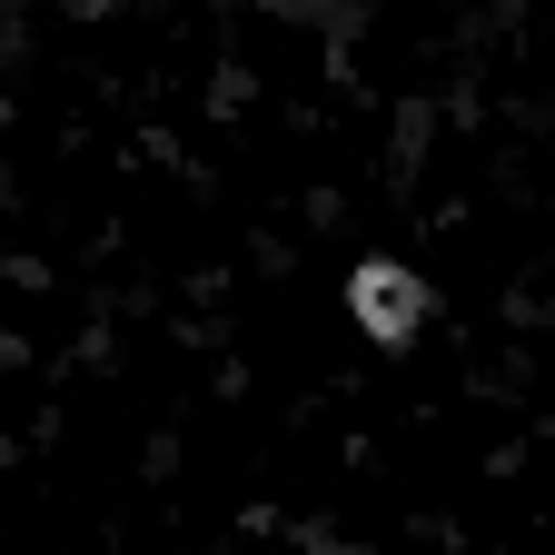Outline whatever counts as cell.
<instances>
[{"label": "cell", "instance_id": "cell-1", "mask_svg": "<svg viewBox=\"0 0 555 555\" xmlns=\"http://www.w3.org/2000/svg\"><path fill=\"white\" fill-rule=\"evenodd\" d=\"M347 308H358V327L377 347H406L416 327H427V278L397 268V258H367L358 278H347Z\"/></svg>", "mask_w": 555, "mask_h": 555}]
</instances>
